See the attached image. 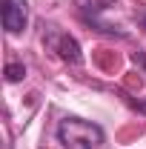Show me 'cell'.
I'll use <instances>...</instances> for the list:
<instances>
[{
	"mask_svg": "<svg viewBox=\"0 0 146 149\" xmlns=\"http://www.w3.org/2000/svg\"><path fill=\"white\" fill-rule=\"evenodd\" d=\"M115 0H74V6L77 9H83V12H103V9H109Z\"/></svg>",
	"mask_w": 146,
	"mask_h": 149,
	"instance_id": "obj_4",
	"label": "cell"
},
{
	"mask_svg": "<svg viewBox=\"0 0 146 149\" xmlns=\"http://www.w3.org/2000/svg\"><path fill=\"white\" fill-rule=\"evenodd\" d=\"M140 23H143V26H146V15H143V17H140Z\"/></svg>",
	"mask_w": 146,
	"mask_h": 149,
	"instance_id": "obj_7",
	"label": "cell"
},
{
	"mask_svg": "<svg viewBox=\"0 0 146 149\" xmlns=\"http://www.w3.org/2000/svg\"><path fill=\"white\" fill-rule=\"evenodd\" d=\"M43 43H46V49H49V52H55L63 63L77 66V63L83 60V55H80V43H77L69 32L57 29V26H49V29L43 32Z\"/></svg>",
	"mask_w": 146,
	"mask_h": 149,
	"instance_id": "obj_2",
	"label": "cell"
},
{
	"mask_svg": "<svg viewBox=\"0 0 146 149\" xmlns=\"http://www.w3.org/2000/svg\"><path fill=\"white\" fill-rule=\"evenodd\" d=\"M57 141L63 149H97L103 143V129L92 120L63 118L57 126Z\"/></svg>",
	"mask_w": 146,
	"mask_h": 149,
	"instance_id": "obj_1",
	"label": "cell"
},
{
	"mask_svg": "<svg viewBox=\"0 0 146 149\" xmlns=\"http://www.w3.org/2000/svg\"><path fill=\"white\" fill-rule=\"evenodd\" d=\"M23 77H26V66H23V63H9V66H6V80H9V83H17Z\"/></svg>",
	"mask_w": 146,
	"mask_h": 149,
	"instance_id": "obj_5",
	"label": "cell"
},
{
	"mask_svg": "<svg viewBox=\"0 0 146 149\" xmlns=\"http://www.w3.org/2000/svg\"><path fill=\"white\" fill-rule=\"evenodd\" d=\"M140 63H143V69H146V57H140Z\"/></svg>",
	"mask_w": 146,
	"mask_h": 149,
	"instance_id": "obj_6",
	"label": "cell"
},
{
	"mask_svg": "<svg viewBox=\"0 0 146 149\" xmlns=\"http://www.w3.org/2000/svg\"><path fill=\"white\" fill-rule=\"evenodd\" d=\"M26 20H29V9H26V0H3V26L9 35H17L26 29Z\"/></svg>",
	"mask_w": 146,
	"mask_h": 149,
	"instance_id": "obj_3",
	"label": "cell"
}]
</instances>
